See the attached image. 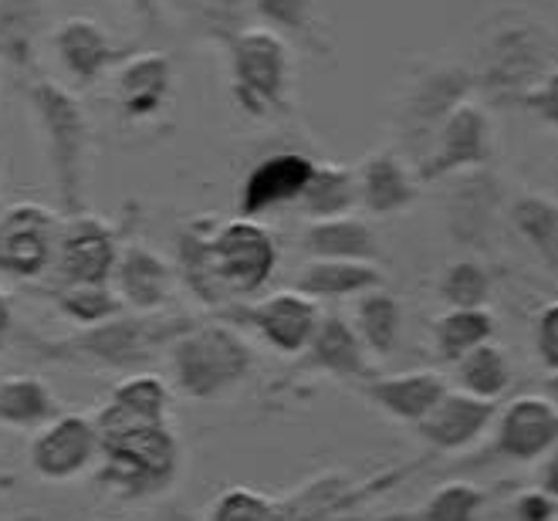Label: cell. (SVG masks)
I'll return each instance as SVG.
<instances>
[{
	"mask_svg": "<svg viewBox=\"0 0 558 521\" xmlns=\"http://www.w3.org/2000/svg\"><path fill=\"white\" fill-rule=\"evenodd\" d=\"M474 92L490 106L511 109L532 85L555 69V35L551 27L529 11H501L477 35L474 54Z\"/></svg>",
	"mask_w": 558,
	"mask_h": 521,
	"instance_id": "1",
	"label": "cell"
},
{
	"mask_svg": "<svg viewBox=\"0 0 558 521\" xmlns=\"http://www.w3.org/2000/svg\"><path fill=\"white\" fill-rule=\"evenodd\" d=\"M92 423L98 431V458H102L98 477L102 481H109L112 487L133 498L156 495L173 481L180 447H177V434L167 427V420L140 423V420H119L102 410V416Z\"/></svg>",
	"mask_w": 558,
	"mask_h": 521,
	"instance_id": "2",
	"label": "cell"
},
{
	"mask_svg": "<svg viewBox=\"0 0 558 521\" xmlns=\"http://www.w3.org/2000/svg\"><path fill=\"white\" fill-rule=\"evenodd\" d=\"M27 102L45 136V153H48L51 180L58 190L61 217L85 214L92 125H88V116L78 102V95L58 82L38 78L27 88Z\"/></svg>",
	"mask_w": 558,
	"mask_h": 521,
	"instance_id": "3",
	"label": "cell"
},
{
	"mask_svg": "<svg viewBox=\"0 0 558 521\" xmlns=\"http://www.w3.org/2000/svg\"><path fill=\"white\" fill-rule=\"evenodd\" d=\"M231 61L234 106L257 122L284 119L291 112V48L278 31L247 24L223 41Z\"/></svg>",
	"mask_w": 558,
	"mask_h": 521,
	"instance_id": "4",
	"label": "cell"
},
{
	"mask_svg": "<svg viewBox=\"0 0 558 521\" xmlns=\"http://www.w3.org/2000/svg\"><path fill=\"white\" fill-rule=\"evenodd\" d=\"M173 386L190 400H217L241 386L254 366V349L231 325H186L167 346Z\"/></svg>",
	"mask_w": 558,
	"mask_h": 521,
	"instance_id": "5",
	"label": "cell"
},
{
	"mask_svg": "<svg viewBox=\"0 0 558 521\" xmlns=\"http://www.w3.org/2000/svg\"><path fill=\"white\" fill-rule=\"evenodd\" d=\"M186 325H190L186 318L116 315L109 322L88 325V329H82L72 339L48 346V352H51V360H72V355H78L85 363L129 369V366H140V363L153 360V352L159 346H170Z\"/></svg>",
	"mask_w": 558,
	"mask_h": 521,
	"instance_id": "6",
	"label": "cell"
},
{
	"mask_svg": "<svg viewBox=\"0 0 558 521\" xmlns=\"http://www.w3.org/2000/svg\"><path fill=\"white\" fill-rule=\"evenodd\" d=\"M210 260L227 302H234V299L257 295L271 281V275L278 271L281 251L265 223L238 217L227 223H214Z\"/></svg>",
	"mask_w": 558,
	"mask_h": 521,
	"instance_id": "7",
	"label": "cell"
},
{
	"mask_svg": "<svg viewBox=\"0 0 558 521\" xmlns=\"http://www.w3.org/2000/svg\"><path fill=\"white\" fill-rule=\"evenodd\" d=\"M471 92H474L471 69H461V64H444V69H430L420 78H413L397 109V143H400V156L410 167L430 149L440 122L461 102H468Z\"/></svg>",
	"mask_w": 558,
	"mask_h": 521,
	"instance_id": "8",
	"label": "cell"
},
{
	"mask_svg": "<svg viewBox=\"0 0 558 521\" xmlns=\"http://www.w3.org/2000/svg\"><path fill=\"white\" fill-rule=\"evenodd\" d=\"M495 159V125L484 106L461 102L437 129V136L416 162L413 173L423 183H444L457 173L481 170Z\"/></svg>",
	"mask_w": 558,
	"mask_h": 521,
	"instance_id": "9",
	"label": "cell"
},
{
	"mask_svg": "<svg viewBox=\"0 0 558 521\" xmlns=\"http://www.w3.org/2000/svg\"><path fill=\"white\" fill-rule=\"evenodd\" d=\"M61 217L45 204H14L0 214V275L35 281L51 271Z\"/></svg>",
	"mask_w": 558,
	"mask_h": 521,
	"instance_id": "10",
	"label": "cell"
},
{
	"mask_svg": "<svg viewBox=\"0 0 558 521\" xmlns=\"http://www.w3.org/2000/svg\"><path fill=\"white\" fill-rule=\"evenodd\" d=\"M119 251H122L119 234L102 217H92V214L61 217L51 268L58 275V284L109 281Z\"/></svg>",
	"mask_w": 558,
	"mask_h": 521,
	"instance_id": "11",
	"label": "cell"
},
{
	"mask_svg": "<svg viewBox=\"0 0 558 521\" xmlns=\"http://www.w3.org/2000/svg\"><path fill=\"white\" fill-rule=\"evenodd\" d=\"M177 95V64L167 51L129 54L112 78V102L119 116L133 125L156 122L173 106Z\"/></svg>",
	"mask_w": 558,
	"mask_h": 521,
	"instance_id": "12",
	"label": "cell"
},
{
	"mask_svg": "<svg viewBox=\"0 0 558 521\" xmlns=\"http://www.w3.org/2000/svg\"><path fill=\"white\" fill-rule=\"evenodd\" d=\"M315 170V159L299 149H278L260 156L238 186V217L260 220L275 210L294 207Z\"/></svg>",
	"mask_w": 558,
	"mask_h": 521,
	"instance_id": "13",
	"label": "cell"
},
{
	"mask_svg": "<svg viewBox=\"0 0 558 521\" xmlns=\"http://www.w3.org/2000/svg\"><path fill=\"white\" fill-rule=\"evenodd\" d=\"M227 318L251 325V329L281 355H302L308 339L318 329L322 308H318V302L305 299L302 291L284 288V291H275V295L260 299V302L231 308Z\"/></svg>",
	"mask_w": 558,
	"mask_h": 521,
	"instance_id": "14",
	"label": "cell"
},
{
	"mask_svg": "<svg viewBox=\"0 0 558 521\" xmlns=\"http://www.w3.org/2000/svg\"><path fill=\"white\" fill-rule=\"evenodd\" d=\"M31 468L45 481H72L98 458V431L88 416L54 413L27 447Z\"/></svg>",
	"mask_w": 558,
	"mask_h": 521,
	"instance_id": "15",
	"label": "cell"
},
{
	"mask_svg": "<svg viewBox=\"0 0 558 521\" xmlns=\"http://www.w3.org/2000/svg\"><path fill=\"white\" fill-rule=\"evenodd\" d=\"M558 437V410L545 397H518L511 400L501 416H495V458L532 464L555 450Z\"/></svg>",
	"mask_w": 558,
	"mask_h": 521,
	"instance_id": "16",
	"label": "cell"
},
{
	"mask_svg": "<svg viewBox=\"0 0 558 521\" xmlns=\"http://www.w3.org/2000/svg\"><path fill=\"white\" fill-rule=\"evenodd\" d=\"M54 54L61 61L64 75L75 85L88 88V85H98L106 75H112L133 51L119 48L109 31L92 17H64L54 27Z\"/></svg>",
	"mask_w": 558,
	"mask_h": 521,
	"instance_id": "17",
	"label": "cell"
},
{
	"mask_svg": "<svg viewBox=\"0 0 558 521\" xmlns=\"http://www.w3.org/2000/svg\"><path fill=\"white\" fill-rule=\"evenodd\" d=\"M109 284L119 295L122 308L153 315L159 308H167V302L173 299L177 268L162 254H156L149 244H129L116 257Z\"/></svg>",
	"mask_w": 558,
	"mask_h": 521,
	"instance_id": "18",
	"label": "cell"
},
{
	"mask_svg": "<svg viewBox=\"0 0 558 521\" xmlns=\"http://www.w3.org/2000/svg\"><path fill=\"white\" fill-rule=\"evenodd\" d=\"M355 190H359V207L373 217L407 214L420 201V180H416L413 167L392 149L369 153L363 162H359Z\"/></svg>",
	"mask_w": 558,
	"mask_h": 521,
	"instance_id": "19",
	"label": "cell"
},
{
	"mask_svg": "<svg viewBox=\"0 0 558 521\" xmlns=\"http://www.w3.org/2000/svg\"><path fill=\"white\" fill-rule=\"evenodd\" d=\"M495 400H477L471 393H461V389H444V397L416 423V431L437 450H461L474 444L495 423Z\"/></svg>",
	"mask_w": 558,
	"mask_h": 521,
	"instance_id": "20",
	"label": "cell"
},
{
	"mask_svg": "<svg viewBox=\"0 0 558 521\" xmlns=\"http://www.w3.org/2000/svg\"><path fill=\"white\" fill-rule=\"evenodd\" d=\"M305 366L328 373V376H342V379H366L373 376L369 366V352L352 332L349 318L342 315H322L318 329L305 346Z\"/></svg>",
	"mask_w": 558,
	"mask_h": 521,
	"instance_id": "21",
	"label": "cell"
},
{
	"mask_svg": "<svg viewBox=\"0 0 558 521\" xmlns=\"http://www.w3.org/2000/svg\"><path fill=\"white\" fill-rule=\"evenodd\" d=\"M444 183H453L450 197H447V223L457 238H481L487 231V223H495L498 207H501V186L498 180L487 173V167L481 170H468L457 173Z\"/></svg>",
	"mask_w": 558,
	"mask_h": 521,
	"instance_id": "22",
	"label": "cell"
},
{
	"mask_svg": "<svg viewBox=\"0 0 558 521\" xmlns=\"http://www.w3.org/2000/svg\"><path fill=\"white\" fill-rule=\"evenodd\" d=\"M383 284V271L376 260H332L312 257L294 278V291H302L312 302H342L355 299L369 288Z\"/></svg>",
	"mask_w": 558,
	"mask_h": 521,
	"instance_id": "23",
	"label": "cell"
},
{
	"mask_svg": "<svg viewBox=\"0 0 558 521\" xmlns=\"http://www.w3.org/2000/svg\"><path fill=\"white\" fill-rule=\"evenodd\" d=\"M447 379L434 369H416V373H397V376H379L366 383V397L389 413L392 420L420 423L434 403L444 397Z\"/></svg>",
	"mask_w": 558,
	"mask_h": 521,
	"instance_id": "24",
	"label": "cell"
},
{
	"mask_svg": "<svg viewBox=\"0 0 558 521\" xmlns=\"http://www.w3.org/2000/svg\"><path fill=\"white\" fill-rule=\"evenodd\" d=\"M302 244L308 257H332V260H376L379 257L376 231L355 214L332 217V220H312L305 227Z\"/></svg>",
	"mask_w": 558,
	"mask_h": 521,
	"instance_id": "25",
	"label": "cell"
},
{
	"mask_svg": "<svg viewBox=\"0 0 558 521\" xmlns=\"http://www.w3.org/2000/svg\"><path fill=\"white\" fill-rule=\"evenodd\" d=\"M352 332L363 342V349L369 355H386L397 349L400 342V329H403V305L400 299L379 288H369L363 295L352 299Z\"/></svg>",
	"mask_w": 558,
	"mask_h": 521,
	"instance_id": "26",
	"label": "cell"
},
{
	"mask_svg": "<svg viewBox=\"0 0 558 521\" xmlns=\"http://www.w3.org/2000/svg\"><path fill=\"white\" fill-rule=\"evenodd\" d=\"M48 27V0H0V61L31 69Z\"/></svg>",
	"mask_w": 558,
	"mask_h": 521,
	"instance_id": "27",
	"label": "cell"
},
{
	"mask_svg": "<svg viewBox=\"0 0 558 521\" xmlns=\"http://www.w3.org/2000/svg\"><path fill=\"white\" fill-rule=\"evenodd\" d=\"M210 220H190L177 234V278L193 291L204 305H227L223 288L214 275L210 260Z\"/></svg>",
	"mask_w": 558,
	"mask_h": 521,
	"instance_id": "28",
	"label": "cell"
},
{
	"mask_svg": "<svg viewBox=\"0 0 558 521\" xmlns=\"http://www.w3.org/2000/svg\"><path fill=\"white\" fill-rule=\"evenodd\" d=\"M308 220H332L345 217L359 207L355 190V170L345 162H315V170L302 190V197L294 201Z\"/></svg>",
	"mask_w": 558,
	"mask_h": 521,
	"instance_id": "29",
	"label": "cell"
},
{
	"mask_svg": "<svg viewBox=\"0 0 558 521\" xmlns=\"http://www.w3.org/2000/svg\"><path fill=\"white\" fill-rule=\"evenodd\" d=\"M58 413V403L41 376L17 373L0 379V427L38 431Z\"/></svg>",
	"mask_w": 558,
	"mask_h": 521,
	"instance_id": "30",
	"label": "cell"
},
{
	"mask_svg": "<svg viewBox=\"0 0 558 521\" xmlns=\"http://www.w3.org/2000/svg\"><path fill=\"white\" fill-rule=\"evenodd\" d=\"M514 231L529 244L548 271L558 268V204L548 193H521L508 210Z\"/></svg>",
	"mask_w": 558,
	"mask_h": 521,
	"instance_id": "31",
	"label": "cell"
},
{
	"mask_svg": "<svg viewBox=\"0 0 558 521\" xmlns=\"http://www.w3.org/2000/svg\"><path fill=\"white\" fill-rule=\"evenodd\" d=\"M453 383L461 393H471L477 400H498L511 386V363L508 352L490 339L453 363Z\"/></svg>",
	"mask_w": 558,
	"mask_h": 521,
	"instance_id": "32",
	"label": "cell"
},
{
	"mask_svg": "<svg viewBox=\"0 0 558 521\" xmlns=\"http://www.w3.org/2000/svg\"><path fill=\"white\" fill-rule=\"evenodd\" d=\"M495 329L498 318L490 315V308H447L434 322V346L440 352V360L457 363L471 349L495 339Z\"/></svg>",
	"mask_w": 558,
	"mask_h": 521,
	"instance_id": "33",
	"label": "cell"
},
{
	"mask_svg": "<svg viewBox=\"0 0 558 521\" xmlns=\"http://www.w3.org/2000/svg\"><path fill=\"white\" fill-rule=\"evenodd\" d=\"M167 410H170V386L156 373H136L122 379L112 389V400L106 407V413L119 420H140V423L167 420Z\"/></svg>",
	"mask_w": 558,
	"mask_h": 521,
	"instance_id": "34",
	"label": "cell"
},
{
	"mask_svg": "<svg viewBox=\"0 0 558 521\" xmlns=\"http://www.w3.org/2000/svg\"><path fill=\"white\" fill-rule=\"evenodd\" d=\"M244 14H254L260 27L278 31L281 38H299L318 48V8L315 0H241Z\"/></svg>",
	"mask_w": 558,
	"mask_h": 521,
	"instance_id": "35",
	"label": "cell"
},
{
	"mask_svg": "<svg viewBox=\"0 0 558 521\" xmlns=\"http://www.w3.org/2000/svg\"><path fill=\"white\" fill-rule=\"evenodd\" d=\"M54 305L61 308V315L88 329V325L109 322L116 315H122V302L112 291L109 281H92V284H58L54 291Z\"/></svg>",
	"mask_w": 558,
	"mask_h": 521,
	"instance_id": "36",
	"label": "cell"
},
{
	"mask_svg": "<svg viewBox=\"0 0 558 521\" xmlns=\"http://www.w3.org/2000/svg\"><path fill=\"white\" fill-rule=\"evenodd\" d=\"M490 291H495L490 275L474 257L450 260L437 281V295L447 308H487Z\"/></svg>",
	"mask_w": 558,
	"mask_h": 521,
	"instance_id": "37",
	"label": "cell"
},
{
	"mask_svg": "<svg viewBox=\"0 0 558 521\" xmlns=\"http://www.w3.org/2000/svg\"><path fill=\"white\" fill-rule=\"evenodd\" d=\"M173 11L201 27V35L214 38V41H227L231 35H238L244 24V4L241 0H170Z\"/></svg>",
	"mask_w": 558,
	"mask_h": 521,
	"instance_id": "38",
	"label": "cell"
},
{
	"mask_svg": "<svg viewBox=\"0 0 558 521\" xmlns=\"http://www.w3.org/2000/svg\"><path fill=\"white\" fill-rule=\"evenodd\" d=\"M484 508V492L468 481H447L420 508V521H477Z\"/></svg>",
	"mask_w": 558,
	"mask_h": 521,
	"instance_id": "39",
	"label": "cell"
},
{
	"mask_svg": "<svg viewBox=\"0 0 558 521\" xmlns=\"http://www.w3.org/2000/svg\"><path fill=\"white\" fill-rule=\"evenodd\" d=\"M278 508L265 495L247 492V487H231L227 495L217 498L210 521H275Z\"/></svg>",
	"mask_w": 558,
	"mask_h": 521,
	"instance_id": "40",
	"label": "cell"
},
{
	"mask_svg": "<svg viewBox=\"0 0 558 521\" xmlns=\"http://www.w3.org/2000/svg\"><path fill=\"white\" fill-rule=\"evenodd\" d=\"M514 112H524V116L538 119L542 125L555 129L558 125V72L545 75L538 85H532L529 92H524L514 106Z\"/></svg>",
	"mask_w": 558,
	"mask_h": 521,
	"instance_id": "41",
	"label": "cell"
},
{
	"mask_svg": "<svg viewBox=\"0 0 558 521\" xmlns=\"http://www.w3.org/2000/svg\"><path fill=\"white\" fill-rule=\"evenodd\" d=\"M535 352L542 366L555 376L558 369V305L548 302L535 318Z\"/></svg>",
	"mask_w": 558,
	"mask_h": 521,
	"instance_id": "42",
	"label": "cell"
},
{
	"mask_svg": "<svg viewBox=\"0 0 558 521\" xmlns=\"http://www.w3.org/2000/svg\"><path fill=\"white\" fill-rule=\"evenodd\" d=\"M555 495L542 492V487H535V492H524L518 501H514V514L518 521H555Z\"/></svg>",
	"mask_w": 558,
	"mask_h": 521,
	"instance_id": "43",
	"label": "cell"
},
{
	"mask_svg": "<svg viewBox=\"0 0 558 521\" xmlns=\"http://www.w3.org/2000/svg\"><path fill=\"white\" fill-rule=\"evenodd\" d=\"M11 329H14V312H11V299L0 291V352H4V346H8V336H11Z\"/></svg>",
	"mask_w": 558,
	"mask_h": 521,
	"instance_id": "44",
	"label": "cell"
},
{
	"mask_svg": "<svg viewBox=\"0 0 558 521\" xmlns=\"http://www.w3.org/2000/svg\"><path fill=\"white\" fill-rule=\"evenodd\" d=\"M129 8L136 11V17H143L146 24H153L159 17V8H162V0H129Z\"/></svg>",
	"mask_w": 558,
	"mask_h": 521,
	"instance_id": "45",
	"label": "cell"
}]
</instances>
